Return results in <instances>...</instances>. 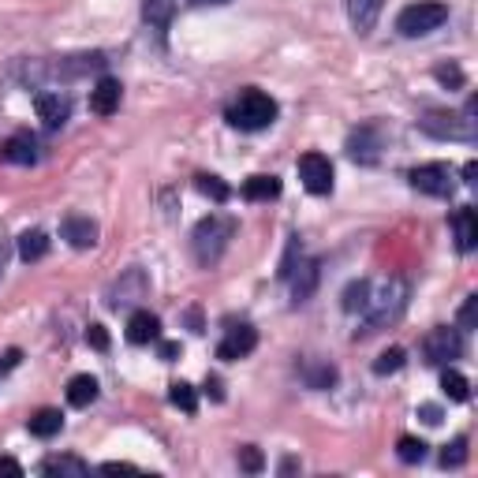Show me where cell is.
<instances>
[{"mask_svg":"<svg viewBox=\"0 0 478 478\" xmlns=\"http://www.w3.org/2000/svg\"><path fill=\"white\" fill-rule=\"evenodd\" d=\"M232 236H236V217H224V213L202 217L199 224H194V232H191V255H194V262H199L202 269H213L224 258V250H229Z\"/></svg>","mask_w":478,"mask_h":478,"instance_id":"1","label":"cell"},{"mask_svg":"<svg viewBox=\"0 0 478 478\" xmlns=\"http://www.w3.org/2000/svg\"><path fill=\"white\" fill-rule=\"evenodd\" d=\"M408 295H411L408 280H400V276L385 280L378 295L370 292L367 311H362V329H355V336H370V333H378V329L392 325V322H397V318L408 311Z\"/></svg>","mask_w":478,"mask_h":478,"instance_id":"2","label":"cell"},{"mask_svg":"<svg viewBox=\"0 0 478 478\" xmlns=\"http://www.w3.org/2000/svg\"><path fill=\"white\" fill-rule=\"evenodd\" d=\"M478 98H467L464 112H445V108H430L418 117V131L430 138H448V143H474L478 135Z\"/></svg>","mask_w":478,"mask_h":478,"instance_id":"3","label":"cell"},{"mask_svg":"<svg viewBox=\"0 0 478 478\" xmlns=\"http://www.w3.org/2000/svg\"><path fill=\"white\" fill-rule=\"evenodd\" d=\"M276 101L266 94V90H258V87H247V90H239V98L229 105V112H224V120H229L232 127H239V131H266L273 120H276Z\"/></svg>","mask_w":478,"mask_h":478,"instance_id":"4","label":"cell"},{"mask_svg":"<svg viewBox=\"0 0 478 478\" xmlns=\"http://www.w3.org/2000/svg\"><path fill=\"white\" fill-rule=\"evenodd\" d=\"M105 68V56L101 52H82V56H61V61H31L23 71V82H56V79H82L90 71H101Z\"/></svg>","mask_w":478,"mask_h":478,"instance_id":"5","label":"cell"},{"mask_svg":"<svg viewBox=\"0 0 478 478\" xmlns=\"http://www.w3.org/2000/svg\"><path fill=\"white\" fill-rule=\"evenodd\" d=\"M445 23H448V5H441V0H415L397 15V31L404 38H426Z\"/></svg>","mask_w":478,"mask_h":478,"instance_id":"6","label":"cell"},{"mask_svg":"<svg viewBox=\"0 0 478 478\" xmlns=\"http://www.w3.org/2000/svg\"><path fill=\"white\" fill-rule=\"evenodd\" d=\"M464 355V333L453 325H437L423 336V359L430 367H448L453 359Z\"/></svg>","mask_w":478,"mask_h":478,"instance_id":"7","label":"cell"},{"mask_svg":"<svg viewBox=\"0 0 478 478\" xmlns=\"http://www.w3.org/2000/svg\"><path fill=\"white\" fill-rule=\"evenodd\" d=\"M408 180H411L415 191L430 194V199H453V191H456L453 173H448V164H441V161H430V164L411 168Z\"/></svg>","mask_w":478,"mask_h":478,"instance_id":"8","label":"cell"},{"mask_svg":"<svg viewBox=\"0 0 478 478\" xmlns=\"http://www.w3.org/2000/svg\"><path fill=\"white\" fill-rule=\"evenodd\" d=\"M146 292H150L146 273L138 269V266H131V269L120 273L117 285L108 288V306H112V311H131V306H138V303L146 299Z\"/></svg>","mask_w":478,"mask_h":478,"instance_id":"9","label":"cell"},{"mask_svg":"<svg viewBox=\"0 0 478 478\" xmlns=\"http://www.w3.org/2000/svg\"><path fill=\"white\" fill-rule=\"evenodd\" d=\"M348 157L355 164H378L381 161V150H385V131L378 124H362L348 135Z\"/></svg>","mask_w":478,"mask_h":478,"instance_id":"10","label":"cell"},{"mask_svg":"<svg viewBox=\"0 0 478 478\" xmlns=\"http://www.w3.org/2000/svg\"><path fill=\"white\" fill-rule=\"evenodd\" d=\"M318 276H322V262L318 258H299L292 269H288V288H292V303L303 306V303H311L314 288H318Z\"/></svg>","mask_w":478,"mask_h":478,"instance_id":"11","label":"cell"},{"mask_svg":"<svg viewBox=\"0 0 478 478\" xmlns=\"http://www.w3.org/2000/svg\"><path fill=\"white\" fill-rule=\"evenodd\" d=\"M299 180L311 194H329L333 191V161L325 154H303L299 157Z\"/></svg>","mask_w":478,"mask_h":478,"instance_id":"12","label":"cell"},{"mask_svg":"<svg viewBox=\"0 0 478 478\" xmlns=\"http://www.w3.org/2000/svg\"><path fill=\"white\" fill-rule=\"evenodd\" d=\"M255 348H258V333H255V325L239 322V325H229V333H224V341L217 344V359L236 362V359H247Z\"/></svg>","mask_w":478,"mask_h":478,"instance_id":"13","label":"cell"},{"mask_svg":"<svg viewBox=\"0 0 478 478\" xmlns=\"http://www.w3.org/2000/svg\"><path fill=\"white\" fill-rule=\"evenodd\" d=\"M34 112H38V120L49 127V131H61L71 117V98L61 94V90H42L34 98Z\"/></svg>","mask_w":478,"mask_h":478,"instance_id":"14","label":"cell"},{"mask_svg":"<svg viewBox=\"0 0 478 478\" xmlns=\"http://www.w3.org/2000/svg\"><path fill=\"white\" fill-rule=\"evenodd\" d=\"M38 157H42V146L31 131H15L0 143V161L8 164H38Z\"/></svg>","mask_w":478,"mask_h":478,"instance_id":"15","label":"cell"},{"mask_svg":"<svg viewBox=\"0 0 478 478\" xmlns=\"http://www.w3.org/2000/svg\"><path fill=\"white\" fill-rule=\"evenodd\" d=\"M120 98H124L120 79L101 75V79L94 82V90H90V112H94V117H112V112L120 108Z\"/></svg>","mask_w":478,"mask_h":478,"instance_id":"16","label":"cell"},{"mask_svg":"<svg viewBox=\"0 0 478 478\" xmlns=\"http://www.w3.org/2000/svg\"><path fill=\"white\" fill-rule=\"evenodd\" d=\"M61 239H68V247H75V250H87V247L98 243V224L90 217L71 213V217L61 220Z\"/></svg>","mask_w":478,"mask_h":478,"instance_id":"17","label":"cell"},{"mask_svg":"<svg viewBox=\"0 0 478 478\" xmlns=\"http://www.w3.org/2000/svg\"><path fill=\"white\" fill-rule=\"evenodd\" d=\"M453 236H456L460 255H471V250L478 247V213H474V206H460L453 213Z\"/></svg>","mask_w":478,"mask_h":478,"instance_id":"18","label":"cell"},{"mask_svg":"<svg viewBox=\"0 0 478 478\" xmlns=\"http://www.w3.org/2000/svg\"><path fill=\"white\" fill-rule=\"evenodd\" d=\"M127 341L138 344V348L161 341V322H157V314H150V311H131V318H127Z\"/></svg>","mask_w":478,"mask_h":478,"instance_id":"19","label":"cell"},{"mask_svg":"<svg viewBox=\"0 0 478 478\" xmlns=\"http://www.w3.org/2000/svg\"><path fill=\"white\" fill-rule=\"evenodd\" d=\"M299 378H303L306 389L325 392V389L336 385V367H333V362H318V359H303L299 362Z\"/></svg>","mask_w":478,"mask_h":478,"instance_id":"20","label":"cell"},{"mask_svg":"<svg viewBox=\"0 0 478 478\" xmlns=\"http://www.w3.org/2000/svg\"><path fill=\"white\" fill-rule=\"evenodd\" d=\"M381 5H385V0H348V19H351V26L359 34H370L378 26Z\"/></svg>","mask_w":478,"mask_h":478,"instance_id":"21","label":"cell"},{"mask_svg":"<svg viewBox=\"0 0 478 478\" xmlns=\"http://www.w3.org/2000/svg\"><path fill=\"white\" fill-rule=\"evenodd\" d=\"M276 194H280V180L276 176L258 173V176L243 180V199L247 202H269V199H276Z\"/></svg>","mask_w":478,"mask_h":478,"instance_id":"22","label":"cell"},{"mask_svg":"<svg viewBox=\"0 0 478 478\" xmlns=\"http://www.w3.org/2000/svg\"><path fill=\"white\" fill-rule=\"evenodd\" d=\"M94 400H98V378L75 374V378L68 381V404H71V408H90Z\"/></svg>","mask_w":478,"mask_h":478,"instance_id":"23","label":"cell"},{"mask_svg":"<svg viewBox=\"0 0 478 478\" xmlns=\"http://www.w3.org/2000/svg\"><path fill=\"white\" fill-rule=\"evenodd\" d=\"M26 426H31V434H34V437L49 441V437H56V434L64 430V415L56 411V408H42V411H38V415H34Z\"/></svg>","mask_w":478,"mask_h":478,"instance_id":"24","label":"cell"},{"mask_svg":"<svg viewBox=\"0 0 478 478\" xmlns=\"http://www.w3.org/2000/svg\"><path fill=\"white\" fill-rule=\"evenodd\" d=\"M49 255V236L45 232H38V229H31V232H23L19 236V258L31 266V262H42Z\"/></svg>","mask_w":478,"mask_h":478,"instance_id":"25","label":"cell"},{"mask_svg":"<svg viewBox=\"0 0 478 478\" xmlns=\"http://www.w3.org/2000/svg\"><path fill=\"white\" fill-rule=\"evenodd\" d=\"M370 292H374L370 280H351V285L344 288V295H341V306H344L348 314H362V311H367Z\"/></svg>","mask_w":478,"mask_h":478,"instance_id":"26","label":"cell"},{"mask_svg":"<svg viewBox=\"0 0 478 478\" xmlns=\"http://www.w3.org/2000/svg\"><path fill=\"white\" fill-rule=\"evenodd\" d=\"M441 389H445V397L456 400V404H467V400H471V381H467L460 370H453V367L441 370Z\"/></svg>","mask_w":478,"mask_h":478,"instance_id":"27","label":"cell"},{"mask_svg":"<svg viewBox=\"0 0 478 478\" xmlns=\"http://www.w3.org/2000/svg\"><path fill=\"white\" fill-rule=\"evenodd\" d=\"M173 15H176V0H143V19L157 26V31H164Z\"/></svg>","mask_w":478,"mask_h":478,"instance_id":"28","label":"cell"},{"mask_svg":"<svg viewBox=\"0 0 478 478\" xmlns=\"http://www.w3.org/2000/svg\"><path fill=\"white\" fill-rule=\"evenodd\" d=\"M90 464L79 456H45L42 460V474H87Z\"/></svg>","mask_w":478,"mask_h":478,"instance_id":"29","label":"cell"},{"mask_svg":"<svg viewBox=\"0 0 478 478\" xmlns=\"http://www.w3.org/2000/svg\"><path fill=\"white\" fill-rule=\"evenodd\" d=\"M168 400H173V408H180L187 415L199 411V392H194V385H187V381H173V385H168Z\"/></svg>","mask_w":478,"mask_h":478,"instance_id":"30","label":"cell"},{"mask_svg":"<svg viewBox=\"0 0 478 478\" xmlns=\"http://www.w3.org/2000/svg\"><path fill=\"white\" fill-rule=\"evenodd\" d=\"M194 187H199V191L206 194V199H213V202H229V199H232V187L224 183L220 176H206V173H199V176H194Z\"/></svg>","mask_w":478,"mask_h":478,"instance_id":"31","label":"cell"},{"mask_svg":"<svg viewBox=\"0 0 478 478\" xmlns=\"http://www.w3.org/2000/svg\"><path fill=\"white\" fill-rule=\"evenodd\" d=\"M404 359H408V355H404V348H389V351H381V355H378V362H374V374H378V378L397 374V370L404 367Z\"/></svg>","mask_w":478,"mask_h":478,"instance_id":"32","label":"cell"},{"mask_svg":"<svg viewBox=\"0 0 478 478\" xmlns=\"http://www.w3.org/2000/svg\"><path fill=\"white\" fill-rule=\"evenodd\" d=\"M397 456H400L404 464H423V460H426V441H418V437H400Z\"/></svg>","mask_w":478,"mask_h":478,"instance_id":"33","label":"cell"},{"mask_svg":"<svg viewBox=\"0 0 478 478\" xmlns=\"http://www.w3.org/2000/svg\"><path fill=\"white\" fill-rule=\"evenodd\" d=\"M467 464V437H456L453 445H445V453H441V467L448 471V467H464Z\"/></svg>","mask_w":478,"mask_h":478,"instance_id":"34","label":"cell"},{"mask_svg":"<svg viewBox=\"0 0 478 478\" xmlns=\"http://www.w3.org/2000/svg\"><path fill=\"white\" fill-rule=\"evenodd\" d=\"M434 79L441 82V87H453V90L464 87V71H460L456 64H441V68H434Z\"/></svg>","mask_w":478,"mask_h":478,"instance_id":"35","label":"cell"},{"mask_svg":"<svg viewBox=\"0 0 478 478\" xmlns=\"http://www.w3.org/2000/svg\"><path fill=\"white\" fill-rule=\"evenodd\" d=\"M239 467L250 471V474H258V471L266 467V460H262V453H258L255 445H243V448H239Z\"/></svg>","mask_w":478,"mask_h":478,"instance_id":"36","label":"cell"},{"mask_svg":"<svg viewBox=\"0 0 478 478\" xmlns=\"http://www.w3.org/2000/svg\"><path fill=\"white\" fill-rule=\"evenodd\" d=\"M474 318H478V295H467L460 306V329H474Z\"/></svg>","mask_w":478,"mask_h":478,"instance_id":"37","label":"cell"},{"mask_svg":"<svg viewBox=\"0 0 478 478\" xmlns=\"http://www.w3.org/2000/svg\"><path fill=\"white\" fill-rule=\"evenodd\" d=\"M87 341H90V348H98V351H108V333H105V325H90L87 329Z\"/></svg>","mask_w":478,"mask_h":478,"instance_id":"38","label":"cell"},{"mask_svg":"<svg viewBox=\"0 0 478 478\" xmlns=\"http://www.w3.org/2000/svg\"><path fill=\"white\" fill-rule=\"evenodd\" d=\"M19 359H23V351H19V348H8L5 355H0V378H5L8 370H15V367H19Z\"/></svg>","mask_w":478,"mask_h":478,"instance_id":"39","label":"cell"},{"mask_svg":"<svg viewBox=\"0 0 478 478\" xmlns=\"http://www.w3.org/2000/svg\"><path fill=\"white\" fill-rule=\"evenodd\" d=\"M0 474H12V478H23V464L12 460V456H0Z\"/></svg>","mask_w":478,"mask_h":478,"instance_id":"40","label":"cell"},{"mask_svg":"<svg viewBox=\"0 0 478 478\" xmlns=\"http://www.w3.org/2000/svg\"><path fill=\"white\" fill-rule=\"evenodd\" d=\"M418 415H423L426 426H437L441 423V408H434V404H423V408H418Z\"/></svg>","mask_w":478,"mask_h":478,"instance_id":"41","label":"cell"},{"mask_svg":"<svg viewBox=\"0 0 478 478\" xmlns=\"http://www.w3.org/2000/svg\"><path fill=\"white\" fill-rule=\"evenodd\" d=\"M180 351H183V348H180L176 341H164V344H161V359H164V362H176Z\"/></svg>","mask_w":478,"mask_h":478,"instance_id":"42","label":"cell"},{"mask_svg":"<svg viewBox=\"0 0 478 478\" xmlns=\"http://www.w3.org/2000/svg\"><path fill=\"white\" fill-rule=\"evenodd\" d=\"M206 392H210V397L220 404L224 400V389H220V378H206Z\"/></svg>","mask_w":478,"mask_h":478,"instance_id":"43","label":"cell"},{"mask_svg":"<svg viewBox=\"0 0 478 478\" xmlns=\"http://www.w3.org/2000/svg\"><path fill=\"white\" fill-rule=\"evenodd\" d=\"M8 258H12V243H8V239H0V276H5Z\"/></svg>","mask_w":478,"mask_h":478,"instance_id":"44","label":"cell"},{"mask_svg":"<svg viewBox=\"0 0 478 478\" xmlns=\"http://www.w3.org/2000/svg\"><path fill=\"white\" fill-rule=\"evenodd\" d=\"M101 471L105 474H117V471H138L135 464H101Z\"/></svg>","mask_w":478,"mask_h":478,"instance_id":"45","label":"cell"},{"mask_svg":"<svg viewBox=\"0 0 478 478\" xmlns=\"http://www.w3.org/2000/svg\"><path fill=\"white\" fill-rule=\"evenodd\" d=\"M474 176H478V164L467 161V164H464V183H474Z\"/></svg>","mask_w":478,"mask_h":478,"instance_id":"46","label":"cell"},{"mask_svg":"<svg viewBox=\"0 0 478 478\" xmlns=\"http://www.w3.org/2000/svg\"><path fill=\"white\" fill-rule=\"evenodd\" d=\"M295 467H299V464H295V460H285V464H280V474H292V471H295Z\"/></svg>","mask_w":478,"mask_h":478,"instance_id":"47","label":"cell"},{"mask_svg":"<svg viewBox=\"0 0 478 478\" xmlns=\"http://www.w3.org/2000/svg\"><path fill=\"white\" fill-rule=\"evenodd\" d=\"M191 5H229V0H191Z\"/></svg>","mask_w":478,"mask_h":478,"instance_id":"48","label":"cell"}]
</instances>
